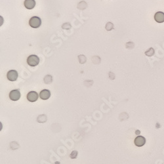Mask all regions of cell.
<instances>
[{"mask_svg":"<svg viewBox=\"0 0 164 164\" xmlns=\"http://www.w3.org/2000/svg\"><path fill=\"white\" fill-rule=\"evenodd\" d=\"M9 98L11 100L13 101H17L19 100V98H21V93L19 90L16 89V90L11 91L9 93Z\"/></svg>","mask_w":164,"mask_h":164,"instance_id":"3","label":"cell"},{"mask_svg":"<svg viewBox=\"0 0 164 164\" xmlns=\"http://www.w3.org/2000/svg\"><path fill=\"white\" fill-rule=\"evenodd\" d=\"M154 49H153L152 47H150V49H148L147 51H146L145 55H146V56H148V57H152V56L154 55Z\"/></svg>","mask_w":164,"mask_h":164,"instance_id":"10","label":"cell"},{"mask_svg":"<svg viewBox=\"0 0 164 164\" xmlns=\"http://www.w3.org/2000/svg\"><path fill=\"white\" fill-rule=\"evenodd\" d=\"M39 95H38V93L36 91H30L27 94V99L30 101V102H36V100L38 99Z\"/></svg>","mask_w":164,"mask_h":164,"instance_id":"6","label":"cell"},{"mask_svg":"<svg viewBox=\"0 0 164 164\" xmlns=\"http://www.w3.org/2000/svg\"><path fill=\"white\" fill-rule=\"evenodd\" d=\"M50 96H51V93L48 89H44L40 93V97L42 100H47L50 98Z\"/></svg>","mask_w":164,"mask_h":164,"instance_id":"7","label":"cell"},{"mask_svg":"<svg viewBox=\"0 0 164 164\" xmlns=\"http://www.w3.org/2000/svg\"><path fill=\"white\" fill-rule=\"evenodd\" d=\"M18 72L16 71V70H10L7 72V79L11 81H16L18 78Z\"/></svg>","mask_w":164,"mask_h":164,"instance_id":"4","label":"cell"},{"mask_svg":"<svg viewBox=\"0 0 164 164\" xmlns=\"http://www.w3.org/2000/svg\"><path fill=\"white\" fill-rule=\"evenodd\" d=\"M42 24V21L38 17H33L29 21V25L33 28H38Z\"/></svg>","mask_w":164,"mask_h":164,"instance_id":"1","label":"cell"},{"mask_svg":"<svg viewBox=\"0 0 164 164\" xmlns=\"http://www.w3.org/2000/svg\"><path fill=\"white\" fill-rule=\"evenodd\" d=\"M155 21L158 23H162L164 22V13L161 11L157 12L154 15Z\"/></svg>","mask_w":164,"mask_h":164,"instance_id":"8","label":"cell"},{"mask_svg":"<svg viewBox=\"0 0 164 164\" xmlns=\"http://www.w3.org/2000/svg\"><path fill=\"white\" fill-rule=\"evenodd\" d=\"M27 63L30 66H36L40 63V58L37 55H30L27 59Z\"/></svg>","mask_w":164,"mask_h":164,"instance_id":"2","label":"cell"},{"mask_svg":"<svg viewBox=\"0 0 164 164\" xmlns=\"http://www.w3.org/2000/svg\"><path fill=\"white\" fill-rule=\"evenodd\" d=\"M46 119H47V117L45 115L39 116L38 117V121L39 123H44L46 121Z\"/></svg>","mask_w":164,"mask_h":164,"instance_id":"11","label":"cell"},{"mask_svg":"<svg viewBox=\"0 0 164 164\" xmlns=\"http://www.w3.org/2000/svg\"><path fill=\"white\" fill-rule=\"evenodd\" d=\"M134 143L137 146L141 147L146 143V139L142 136H138L135 139Z\"/></svg>","mask_w":164,"mask_h":164,"instance_id":"5","label":"cell"},{"mask_svg":"<svg viewBox=\"0 0 164 164\" xmlns=\"http://www.w3.org/2000/svg\"><path fill=\"white\" fill-rule=\"evenodd\" d=\"M24 7L28 9H32L36 6L35 0H25L24 2Z\"/></svg>","mask_w":164,"mask_h":164,"instance_id":"9","label":"cell"}]
</instances>
